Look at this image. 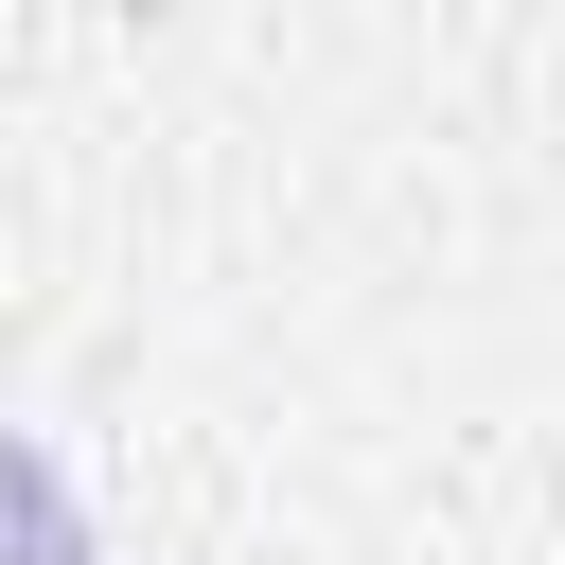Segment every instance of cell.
Segmentation results:
<instances>
[{
	"label": "cell",
	"mask_w": 565,
	"mask_h": 565,
	"mask_svg": "<svg viewBox=\"0 0 565 565\" xmlns=\"http://www.w3.org/2000/svg\"><path fill=\"white\" fill-rule=\"evenodd\" d=\"M0 565H106V530H88V494L35 424H0Z\"/></svg>",
	"instance_id": "6da1fadb"
}]
</instances>
